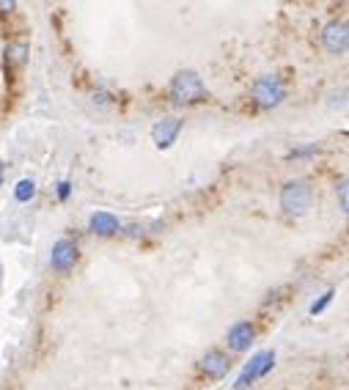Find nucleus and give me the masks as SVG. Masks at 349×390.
Wrapping results in <instances>:
<instances>
[{"label":"nucleus","mask_w":349,"mask_h":390,"mask_svg":"<svg viewBox=\"0 0 349 390\" xmlns=\"http://www.w3.org/2000/svg\"><path fill=\"white\" fill-rule=\"evenodd\" d=\"M171 99L176 104H199L206 102V85L201 80L199 72L193 69H182L171 80Z\"/></svg>","instance_id":"1"},{"label":"nucleus","mask_w":349,"mask_h":390,"mask_svg":"<svg viewBox=\"0 0 349 390\" xmlns=\"http://www.w3.org/2000/svg\"><path fill=\"white\" fill-rule=\"evenodd\" d=\"M311 184L305 182V179H292V182L283 184V190H280V207L286 214H305L308 209H311Z\"/></svg>","instance_id":"2"},{"label":"nucleus","mask_w":349,"mask_h":390,"mask_svg":"<svg viewBox=\"0 0 349 390\" xmlns=\"http://www.w3.org/2000/svg\"><path fill=\"white\" fill-rule=\"evenodd\" d=\"M286 99V88L278 75H264L253 83V102L264 110H273Z\"/></svg>","instance_id":"3"},{"label":"nucleus","mask_w":349,"mask_h":390,"mask_svg":"<svg viewBox=\"0 0 349 390\" xmlns=\"http://www.w3.org/2000/svg\"><path fill=\"white\" fill-rule=\"evenodd\" d=\"M273 368H275V352H273V349H264V352L253 355V358H250V363L242 368V374L237 377V382H234V390L250 388V385H253L256 379L267 377V374H270Z\"/></svg>","instance_id":"4"},{"label":"nucleus","mask_w":349,"mask_h":390,"mask_svg":"<svg viewBox=\"0 0 349 390\" xmlns=\"http://www.w3.org/2000/svg\"><path fill=\"white\" fill-rule=\"evenodd\" d=\"M322 42L327 52H333V55H344L349 47V28L347 23H341V20H333V23H327L322 30Z\"/></svg>","instance_id":"5"},{"label":"nucleus","mask_w":349,"mask_h":390,"mask_svg":"<svg viewBox=\"0 0 349 390\" xmlns=\"http://www.w3.org/2000/svg\"><path fill=\"white\" fill-rule=\"evenodd\" d=\"M184 127V118H162V121H157L154 127H151V140H154V146L157 149H171L176 143V138H179V132Z\"/></svg>","instance_id":"6"},{"label":"nucleus","mask_w":349,"mask_h":390,"mask_svg":"<svg viewBox=\"0 0 349 390\" xmlns=\"http://www.w3.org/2000/svg\"><path fill=\"white\" fill-rule=\"evenodd\" d=\"M50 264H52V269H58V272H69V269L77 264L75 242H72V239H58V242L52 245Z\"/></svg>","instance_id":"7"},{"label":"nucleus","mask_w":349,"mask_h":390,"mask_svg":"<svg viewBox=\"0 0 349 390\" xmlns=\"http://www.w3.org/2000/svg\"><path fill=\"white\" fill-rule=\"evenodd\" d=\"M225 341H228V349L231 352H248L250 346H253V341H256V327L250 322H237L228 330Z\"/></svg>","instance_id":"8"},{"label":"nucleus","mask_w":349,"mask_h":390,"mask_svg":"<svg viewBox=\"0 0 349 390\" xmlns=\"http://www.w3.org/2000/svg\"><path fill=\"white\" fill-rule=\"evenodd\" d=\"M228 368H231V360H228V355L220 352V349H209V352L201 358V371H203L209 379H223L225 374H228Z\"/></svg>","instance_id":"9"},{"label":"nucleus","mask_w":349,"mask_h":390,"mask_svg":"<svg viewBox=\"0 0 349 390\" xmlns=\"http://www.w3.org/2000/svg\"><path fill=\"white\" fill-rule=\"evenodd\" d=\"M88 226H91L94 234H100V236H113L122 231V223H119L110 212H97V214H91Z\"/></svg>","instance_id":"10"},{"label":"nucleus","mask_w":349,"mask_h":390,"mask_svg":"<svg viewBox=\"0 0 349 390\" xmlns=\"http://www.w3.org/2000/svg\"><path fill=\"white\" fill-rule=\"evenodd\" d=\"M33 195H36V182H33V179H20L17 187H14V198H17L20 204H25V201H30Z\"/></svg>","instance_id":"11"},{"label":"nucleus","mask_w":349,"mask_h":390,"mask_svg":"<svg viewBox=\"0 0 349 390\" xmlns=\"http://www.w3.org/2000/svg\"><path fill=\"white\" fill-rule=\"evenodd\" d=\"M6 58H8L11 63H25L28 47L25 44H8V47H6Z\"/></svg>","instance_id":"12"},{"label":"nucleus","mask_w":349,"mask_h":390,"mask_svg":"<svg viewBox=\"0 0 349 390\" xmlns=\"http://www.w3.org/2000/svg\"><path fill=\"white\" fill-rule=\"evenodd\" d=\"M333 294H336V291L330 288V291H324V294H322V297H319V300H317V303H311V316H317V313H322L324 308L330 305V300H333Z\"/></svg>","instance_id":"13"},{"label":"nucleus","mask_w":349,"mask_h":390,"mask_svg":"<svg viewBox=\"0 0 349 390\" xmlns=\"http://www.w3.org/2000/svg\"><path fill=\"white\" fill-rule=\"evenodd\" d=\"M336 193H338V209L347 214L349 212V187H347V182H338V190H336Z\"/></svg>","instance_id":"14"},{"label":"nucleus","mask_w":349,"mask_h":390,"mask_svg":"<svg viewBox=\"0 0 349 390\" xmlns=\"http://www.w3.org/2000/svg\"><path fill=\"white\" fill-rule=\"evenodd\" d=\"M317 152H319L317 143H311V146H300V149L292 152V159H297V157H311V154H317Z\"/></svg>","instance_id":"15"},{"label":"nucleus","mask_w":349,"mask_h":390,"mask_svg":"<svg viewBox=\"0 0 349 390\" xmlns=\"http://www.w3.org/2000/svg\"><path fill=\"white\" fill-rule=\"evenodd\" d=\"M69 193H72V184L69 182L58 184V198H61V201H66V198H69Z\"/></svg>","instance_id":"16"},{"label":"nucleus","mask_w":349,"mask_h":390,"mask_svg":"<svg viewBox=\"0 0 349 390\" xmlns=\"http://www.w3.org/2000/svg\"><path fill=\"white\" fill-rule=\"evenodd\" d=\"M11 8H14V3H11V0H8V3H0V11H11Z\"/></svg>","instance_id":"17"},{"label":"nucleus","mask_w":349,"mask_h":390,"mask_svg":"<svg viewBox=\"0 0 349 390\" xmlns=\"http://www.w3.org/2000/svg\"><path fill=\"white\" fill-rule=\"evenodd\" d=\"M0 182H3V162H0Z\"/></svg>","instance_id":"18"}]
</instances>
